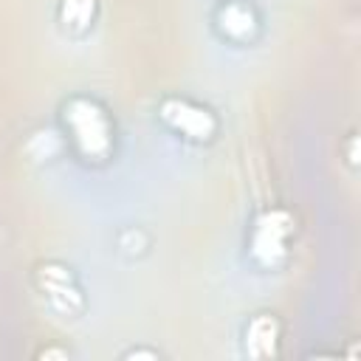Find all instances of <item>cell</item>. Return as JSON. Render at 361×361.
I'll use <instances>...</instances> for the list:
<instances>
[{
  "label": "cell",
  "mask_w": 361,
  "mask_h": 361,
  "mask_svg": "<svg viewBox=\"0 0 361 361\" xmlns=\"http://www.w3.org/2000/svg\"><path fill=\"white\" fill-rule=\"evenodd\" d=\"M65 124L73 133V141L85 158H104L113 147V130L107 113L85 96H76L65 104Z\"/></svg>",
  "instance_id": "1"
},
{
  "label": "cell",
  "mask_w": 361,
  "mask_h": 361,
  "mask_svg": "<svg viewBox=\"0 0 361 361\" xmlns=\"http://www.w3.org/2000/svg\"><path fill=\"white\" fill-rule=\"evenodd\" d=\"M293 231V217L282 209H271L259 214L251 231V254L262 265H274L285 257V243Z\"/></svg>",
  "instance_id": "2"
},
{
  "label": "cell",
  "mask_w": 361,
  "mask_h": 361,
  "mask_svg": "<svg viewBox=\"0 0 361 361\" xmlns=\"http://www.w3.org/2000/svg\"><path fill=\"white\" fill-rule=\"evenodd\" d=\"M161 118L169 127L180 130L183 135L195 138V141H206L217 130L214 116L206 107H197V104H192L186 99H164L161 102Z\"/></svg>",
  "instance_id": "3"
},
{
  "label": "cell",
  "mask_w": 361,
  "mask_h": 361,
  "mask_svg": "<svg viewBox=\"0 0 361 361\" xmlns=\"http://www.w3.org/2000/svg\"><path fill=\"white\" fill-rule=\"evenodd\" d=\"M37 279H39V288H42V293L51 302L54 310H59L65 316H73V313L82 310V293L73 285V276H71L68 268H62L56 262H48V265L39 268Z\"/></svg>",
  "instance_id": "4"
},
{
  "label": "cell",
  "mask_w": 361,
  "mask_h": 361,
  "mask_svg": "<svg viewBox=\"0 0 361 361\" xmlns=\"http://www.w3.org/2000/svg\"><path fill=\"white\" fill-rule=\"evenodd\" d=\"M276 341H279V324H276L274 316L262 313V316H254L248 322V330H245V350H248V355H254V358L274 355L276 353Z\"/></svg>",
  "instance_id": "5"
},
{
  "label": "cell",
  "mask_w": 361,
  "mask_h": 361,
  "mask_svg": "<svg viewBox=\"0 0 361 361\" xmlns=\"http://www.w3.org/2000/svg\"><path fill=\"white\" fill-rule=\"evenodd\" d=\"M217 20H220V28H223L228 37H234V39L251 37L254 28H257V17H254L251 6H245V3H226V6L220 8Z\"/></svg>",
  "instance_id": "6"
},
{
  "label": "cell",
  "mask_w": 361,
  "mask_h": 361,
  "mask_svg": "<svg viewBox=\"0 0 361 361\" xmlns=\"http://www.w3.org/2000/svg\"><path fill=\"white\" fill-rule=\"evenodd\" d=\"M93 14H96V0H62L59 3V20L65 23V28L85 31Z\"/></svg>",
  "instance_id": "7"
}]
</instances>
